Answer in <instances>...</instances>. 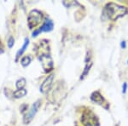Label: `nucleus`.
I'll use <instances>...</instances> for the list:
<instances>
[{
    "mask_svg": "<svg viewBox=\"0 0 128 126\" xmlns=\"http://www.w3.org/2000/svg\"><path fill=\"white\" fill-rule=\"evenodd\" d=\"M31 62V58L29 56H25L22 59V61H20V63H22V65L23 66V67H26V66H28Z\"/></svg>",
    "mask_w": 128,
    "mask_h": 126,
    "instance_id": "12",
    "label": "nucleus"
},
{
    "mask_svg": "<svg viewBox=\"0 0 128 126\" xmlns=\"http://www.w3.org/2000/svg\"><path fill=\"white\" fill-rule=\"evenodd\" d=\"M84 125L86 126H98V123L96 121V118L94 116L92 113H84L83 118H82Z\"/></svg>",
    "mask_w": 128,
    "mask_h": 126,
    "instance_id": "4",
    "label": "nucleus"
},
{
    "mask_svg": "<svg viewBox=\"0 0 128 126\" xmlns=\"http://www.w3.org/2000/svg\"><path fill=\"white\" fill-rule=\"evenodd\" d=\"M26 95V90L24 89H20V90H17L16 91L14 92V96L16 98H20V97H23Z\"/></svg>",
    "mask_w": 128,
    "mask_h": 126,
    "instance_id": "10",
    "label": "nucleus"
},
{
    "mask_svg": "<svg viewBox=\"0 0 128 126\" xmlns=\"http://www.w3.org/2000/svg\"><path fill=\"white\" fill-rule=\"evenodd\" d=\"M14 43H15L14 38H12V37H10V38H9V40H8V45H9V48H12V47H13Z\"/></svg>",
    "mask_w": 128,
    "mask_h": 126,
    "instance_id": "13",
    "label": "nucleus"
},
{
    "mask_svg": "<svg viewBox=\"0 0 128 126\" xmlns=\"http://www.w3.org/2000/svg\"><path fill=\"white\" fill-rule=\"evenodd\" d=\"M25 85H26V79H25V78H22L16 81V87H17L18 90L23 89V87Z\"/></svg>",
    "mask_w": 128,
    "mask_h": 126,
    "instance_id": "11",
    "label": "nucleus"
},
{
    "mask_svg": "<svg viewBox=\"0 0 128 126\" xmlns=\"http://www.w3.org/2000/svg\"><path fill=\"white\" fill-rule=\"evenodd\" d=\"M53 26H54V25H53V22L51 21L50 20H46L44 21V23L43 24V26H41L40 29L36 30L35 32H34V33H32V36L36 37L38 33H40V32H50V31L52 30Z\"/></svg>",
    "mask_w": 128,
    "mask_h": 126,
    "instance_id": "6",
    "label": "nucleus"
},
{
    "mask_svg": "<svg viewBox=\"0 0 128 126\" xmlns=\"http://www.w3.org/2000/svg\"><path fill=\"white\" fill-rule=\"evenodd\" d=\"M92 100L95 102L98 103V104H101V102H104V98L98 92H94L92 95Z\"/></svg>",
    "mask_w": 128,
    "mask_h": 126,
    "instance_id": "9",
    "label": "nucleus"
},
{
    "mask_svg": "<svg viewBox=\"0 0 128 126\" xmlns=\"http://www.w3.org/2000/svg\"><path fill=\"white\" fill-rule=\"evenodd\" d=\"M41 20H42V13L38 10H32L30 12L29 15H28V26L29 28H34L37 26L38 24L40 23Z\"/></svg>",
    "mask_w": 128,
    "mask_h": 126,
    "instance_id": "2",
    "label": "nucleus"
},
{
    "mask_svg": "<svg viewBox=\"0 0 128 126\" xmlns=\"http://www.w3.org/2000/svg\"><path fill=\"white\" fill-rule=\"evenodd\" d=\"M127 12L126 9L122 6H120L115 3H110L105 6L104 11H102V18L105 19H110L113 20H117L120 17H122Z\"/></svg>",
    "mask_w": 128,
    "mask_h": 126,
    "instance_id": "1",
    "label": "nucleus"
},
{
    "mask_svg": "<svg viewBox=\"0 0 128 126\" xmlns=\"http://www.w3.org/2000/svg\"><path fill=\"white\" fill-rule=\"evenodd\" d=\"M40 102H38V101L35 102L34 104H32V106L31 107L29 111L28 112V113H26L24 117V123L25 124H28L32 120V119L34 118L36 113L38 112V107H40Z\"/></svg>",
    "mask_w": 128,
    "mask_h": 126,
    "instance_id": "3",
    "label": "nucleus"
},
{
    "mask_svg": "<svg viewBox=\"0 0 128 126\" xmlns=\"http://www.w3.org/2000/svg\"><path fill=\"white\" fill-rule=\"evenodd\" d=\"M53 80H54V75L51 74L46 79L44 80V83L41 84L40 86V91L42 93H46L48 92L50 90L51 86H52V84H53Z\"/></svg>",
    "mask_w": 128,
    "mask_h": 126,
    "instance_id": "7",
    "label": "nucleus"
},
{
    "mask_svg": "<svg viewBox=\"0 0 128 126\" xmlns=\"http://www.w3.org/2000/svg\"><path fill=\"white\" fill-rule=\"evenodd\" d=\"M40 60L41 61V64H42V67H44L45 71L51 70V68L53 67V62L49 55H42L40 57Z\"/></svg>",
    "mask_w": 128,
    "mask_h": 126,
    "instance_id": "5",
    "label": "nucleus"
},
{
    "mask_svg": "<svg viewBox=\"0 0 128 126\" xmlns=\"http://www.w3.org/2000/svg\"><path fill=\"white\" fill-rule=\"evenodd\" d=\"M28 44H29V39H28V38H26V39H25V42H24L23 46H22V48H20V49H19V51H18L17 54H16V60L19 58L20 55H22V54H23V53L25 52L26 49L28 48Z\"/></svg>",
    "mask_w": 128,
    "mask_h": 126,
    "instance_id": "8",
    "label": "nucleus"
},
{
    "mask_svg": "<svg viewBox=\"0 0 128 126\" xmlns=\"http://www.w3.org/2000/svg\"><path fill=\"white\" fill-rule=\"evenodd\" d=\"M126 86H127V84L125 83V84H124V88H123V92L124 93H126Z\"/></svg>",
    "mask_w": 128,
    "mask_h": 126,
    "instance_id": "14",
    "label": "nucleus"
}]
</instances>
